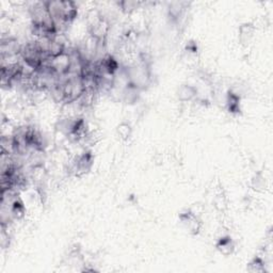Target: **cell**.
Segmentation results:
<instances>
[{
  "mask_svg": "<svg viewBox=\"0 0 273 273\" xmlns=\"http://www.w3.org/2000/svg\"><path fill=\"white\" fill-rule=\"evenodd\" d=\"M110 30H111L110 22L106 17L102 16L101 14H97L95 17L92 18L88 27L89 34H90L91 39L102 45L106 44V40L108 38Z\"/></svg>",
  "mask_w": 273,
  "mask_h": 273,
  "instance_id": "3957f363",
  "label": "cell"
},
{
  "mask_svg": "<svg viewBox=\"0 0 273 273\" xmlns=\"http://www.w3.org/2000/svg\"><path fill=\"white\" fill-rule=\"evenodd\" d=\"M216 248L222 255L229 256L235 252L236 244L230 236H223L217 241Z\"/></svg>",
  "mask_w": 273,
  "mask_h": 273,
  "instance_id": "8992f818",
  "label": "cell"
},
{
  "mask_svg": "<svg viewBox=\"0 0 273 273\" xmlns=\"http://www.w3.org/2000/svg\"><path fill=\"white\" fill-rule=\"evenodd\" d=\"M252 185H253V188L255 190H259L260 188H265V180L264 177L260 175H256L253 181H252Z\"/></svg>",
  "mask_w": 273,
  "mask_h": 273,
  "instance_id": "4fadbf2b",
  "label": "cell"
},
{
  "mask_svg": "<svg viewBox=\"0 0 273 273\" xmlns=\"http://www.w3.org/2000/svg\"><path fill=\"white\" fill-rule=\"evenodd\" d=\"M239 102H240V96H238L237 94L233 93L232 91H228L227 95V107L229 112L238 113L240 111Z\"/></svg>",
  "mask_w": 273,
  "mask_h": 273,
  "instance_id": "30bf717a",
  "label": "cell"
},
{
  "mask_svg": "<svg viewBox=\"0 0 273 273\" xmlns=\"http://www.w3.org/2000/svg\"><path fill=\"white\" fill-rule=\"evenodd\" d=\"M94 164V156L91 151L85 150L74 156L67 166V173L72 176L82 177L91 171Z\"/></svg>",
  "mask_w": 273,
  "mask_h": 273,
  "instance_id": "7a4b0ae2",
  "label": "cell"
},
{
  "mask_svg": "<svg viewBox=\"0 0 273 273\" xmlns=\"http://www.w3.org/2000/svg\"><path fill=\"white\" fill-rule=\"evenodd\" d=\"M121 11L125 14H131L133 12L136 11L141 6L142 2L140 1H134V0H125V1H120L117 3Z\"/></svg>",
  "mask_w": 273,
  "mask_h": 273,
  "instance_id": "9c48e42d",
  "label": "cell"
},
{
  "mask_svg": "<svg viewBox=\"0 0 273 273\" xmlns=\"http://www.w3.org/2000/svg\"><path fill=\"white\" fill-rule=\"evenodd\" d=\"M255 33V26L252 23H244L239 27V41L240 43L246 46L250 44Z\"/></svg>",
  "mask_w": 273,
  "mask_h": 273,
  "instance_id": "52a82bcc",
  "label": "cell"
},
{
  "mask_svg": "<svg viewBox=\"0 0 273 273\" xmlns=\"http://www.w3.org/2000/svg\"><path fill=\"white\" fill-rule=\"evenodd\" d=\"M117 134L121 140L127 141L131 136V134H133V127H131L130 123L125 122V121L121 122L117 127Z\"/></svg>",
  "mask_w": 273,
  "mask_h": 273,
  "instance_id": "8fae6325",
  "label": "cell"
},
{
  "mask_svg": "<svg viewBox=\"0 0 273 273\" xmlns=\"http://www.w3.org/2000/svg\"><path fill=\"white\" fill-rule=\"evenodd\" d=\"M45 3L50 16L56 22L58 32L60 31V27L63 26L65 27L74 22L78 15V8L74 1L57 0V1H45Z\"/></svg>",
  "mask_w": 273,
  "mask_h": 273,
  "instance_id": "6da1fadb",
  "label": "cell"
},
{
  "mask_svg": "<svg viewBox=\"0 0 273 273\" xmlns=\"http://www.w3.org/2000/svg\"><path fill=\"white\" fill-rule=\"evenodd\" d=\"M267 260L260 255L255 256L248 265V270L251 272H264L266 271Z\"/></svg>",
  "mask_w": 273,
  "mask_h": 273,
  "instance_id": "ba28073f",
  "label": "cell"
},
{
  "mask_svg": "<svg viewBox=\"0 0 273 273\" xmlns=\"http://www.w3.org/2000/svg\"><path fill=\"white\" fill-rule=\"evenodd\" d=\"M213 204H214V207H216L218 211H221V212L224 211V209L227 208V199H225L224 194L222 193L217 194L216 197H214Z\"/></svg>",
  "mask_w": 273,
  "mask_h": 273,
  "instance_id": "7c38bea8",
  "label": "cell"
},
{
  "mask_svg": "<svg viewBox=\"0 0 273 273\" xmlns=\"http://www.w3.org/2000/svg\"><path fill=\"white\" fill-rule=\"evenodd\" d=\"M176 96L181 103H191L196 101L198 96L197 88L192 85H189V83H183V85L177 89Z\"/></svg>",
  "mask_w": 273,
  "mask_h": 273,
  "instance_id": "5b68a950",
  "label": "cell"
},
{
  "mask_svg": "<svg viewBox=\"0 0 273 273\" xmlns=\"http://www.w3.org/2000/svg\"><path fill=\"white\" fill-rule=\"evenodd\" d=\"M180 221L182 224V227L185 228L189 234L191 235H197L202 229V221L199 219L198 214L194 212L191 209H187V211L182 212L180 214Z\"/></svg>",
  "mask_w": 273,
  "mask_h": 273,
  "instance_id": "277c9868",
  "label": "cell"
}]
</instances>
